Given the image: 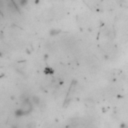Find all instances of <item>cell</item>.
Returning <instances> with one entry per match:
<instances>
[{
	"mask_svg": "<svg viewBox=\"0 0 128 128\" xmlns=\"http://www.w3.org/2000/svg\"><path fill=\"white\" fill-rule=\"evenodd\" d=\"M32 102H33L35 105H39V104H40V99H39L37 96H33V97H32Z\"/></svg>",
	"mask_w": 128,
	"mask_h": 128,
	"instance_id": "obj_1",
	"label": "cell"
},
{
	"mask_svg": "<svg viewBox=\"0 0 128 128\" xmlns=\"http://www.w3.org/2000/svg\"><path fill=\"white\" fill-rule=\"evenodd\" d=\"M20 3H21V5L23 6V5H25V4L27 3V0H21V1H20Z\"/></svg>",
	"mask_w": 128,
	"mask_h": 128,
	"instance_id": "obj_2",
	"label": "cell"
},
{
	"mask_svg": "<svg viewBox=\"0 0 128 128\" xmlns=\"http://www.w3.org/2000/svg\"><path fill=\"white\" fill-rule=\"evenodd\" d=\"M3 7V1H2V0H0V9H1Z\"/></svg>",
	"mask_w": 128,
	"mask_h": 128,
	"instance_id": "obj_3",
	"label": "cell"
}]
</instances>
